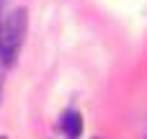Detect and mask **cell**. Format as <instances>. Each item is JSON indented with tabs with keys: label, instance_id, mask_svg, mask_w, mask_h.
<instances>
[{
	"label": "cell",
	"instance_id": "1",
	"mask_svg": "<svg viewBox=\"0 0 147 139\" xmlns=\"http://www.w3.org/2000/svg\"><path fill=\"white\" fill-rule=\"evenodd\" d=\"M26 15H28L26 8H18V10L8 13L5 21L0 23V54L8 64L16 59V54L21 52V44L26 39V26H28Z\"/></svg>",
	"mask_w": 147,
	"mask_h": 139
},
{
	"label": "cell",
	"instance_id": "4",
	"mask_svg": "<svg viewBox=\"0 0 147 139\" xmlns=\"http://www.w3.org/2000/svg\"><path fill=\"white\" fill-rule=\"evenodd\" d=\"M0 139H8V137H0Z\"/></svg>",
	"mask_w": 147,
	"mask_h": 139
},
{
	"label": "cell",
	"instance_id": "2",
	"mask_svg": "<svg viewBox=\"0 0 147 139\" xmlns=\"http://www.w3.org/2000/svg\"><path fill=\"white\" fill-rule=\"evenodd\" d=\"M59 126H62L67 139H80V134H83V116L78 111H65V116L59 119Z\"/></svg>",
	"mask_w": 147,
	"mask_h": 139
},
{
	"label": "cell",
	"instance_id": "3",
	"mask_svg": "<svg viewBox=\"0 0 147 139\" xmlns=\"http://www.w3.org/2000/svg\"><path fill=\"white\" fill-rule=\"evenodd\" d=\"M5 67H8V62H5L3 54H0V95H3V75H5Z\"/></svg>",
	"mask_w": 147,
	"mask_h": 139
}]
</instances>
